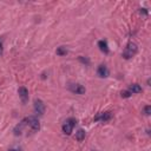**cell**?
Segmentation results:
<instances>
[{
    "label": "cell",
    "mask_w": 151,
    "mask_h": 151,
    "mask_svg": "<svg viewBox=\"0 0 151 151\" xmlns=\"http://www.w3.org/2000/svg\"><path fill=\"white\" fill-rule=\"evenodd\" d=\"M76 124H77V120H76V118H68V119H66L65 120V123L63 124V132L65 133V134H71L72 133V131H73V127L76 126Z\"/></svg>",
    "instance_id": "obj_2"
},
{
    "label": "cell",
    "mask_w": 151,
    "mask_h": 151,
    "mask_svg": "<svg viewBox=\"0 0 151 151\" xmlns=\"http://www.w3.org/2000/svg\"><path fill=\"white\" fill-rule=\"evenodd\" d=\"M26 122H27V125L28 127L31 129V131L35 132V131H39L40 129V123L38 120V118H35L34 116H29L26 118Z\"/></svg>",
    "instance_id": "obj_3"
},
{
    "label": "cell",
    "mask_w": 151,
    "mask_h": 151,
    "mask_svg": "<svg viewBox=\"0 0 151 151\" xmlns=\"http://www.w3.org/2000/svg\"><path fill=\"white\" fill-rule=\"evenodd\" d=\"M137 52H138V46H137V44L130 41V42L125 46V48H124V51H123V58H124V59H130V58H132L133 55H136Z\"/></svg>",
    "instance_id": "obj_1"
},
{
    "label": "cell",
    "mask_w": 151,
    "mask_h": 151,
    "mask_svg": "<svg viewBox=\"0 0 151 151\" xmlns=\"http://www.w3.org/2000/svg\"><path fill=\"white\" fill-rule=\"evenodd\" d=\"M8 151H19V150H17V149H9Z\"/></svg>",
    "instance_id": "obj_19"
},
{
    "label": "cell",
    "mask_w": 151,
    "mask_h": 151,
    "mask_svg": "<svg viewBox=\"0 0 151 151\" xmlns=\"http://www.w3.org/2000/svg\"><path fill=\"white\" fill-rule=\"evenodd\" d=\"M97 73H98V76L100 77V78H106V77H109V68H107V66L106 65H104V64H101V65H99L98 66V70H97Z\"/></svg>",
    "instance_id": "obj_9"
},
{
    "label": "cell",
    "mask_w": 151,
    "mask_h": 151,
    "mask_svg": "<svg viewBox=\"0 0 151 151\" xmlns=\"http://www.w3.org/2000/svg\"><path fill=\"white\" fill-rule=\"evenodd\" d=\"M79 60H80V61H81L83 64H86V65H90V60H88L87 58H84V57H81V55H80V57H79Z\"/></svg>",
    "instance_id": "obj_15"
},
{
    "label": "cell",
    "mask_w": 151,
    "mask_h": 151,
    "mask_svg": "<svg viewBox=\"0 0 151 151\" xmlns=\"http://www.w3.org/2000/svg\"><path fill=\"white\" fill-rule=\"evenodd\" d=\"M112 118V113L111 112H100V113H98L96 117H94V120L96 122H107V120H110Z\"/></svg>",
    "instance_id": "obj_7"
},
{
    "label": "cell",
    "mask_w": 151,
    "mask_h": 151,
    "mask_svg": "<svg viewBox=\"0 0 151 151\" xmlns=\"http://www.w3.org/2000/svg\"><path fill=\"white\" fill-rule=\"evenodd\" d=\"M139 12H140V13H143V14H145V15H147V13H149V12L146 11V8H140V9H139Z\"/></svg>",
    "instance_id": "obj_18"
},
{
    "label": "cell",
    "mask_w": 151,
    "mask_h": 151,
    "mask_svg": "<svg viewBox=\"0 0 151 151\" xmlns=\"http://www.w3.org/2000/svg\"><path fill=\"white\" fill-rule=\"evenodd\" d=\"M18 94H19V98L21 99L22 104H26L28 101V90L25 86H20L18 88Z\"/></svg>",
    "instance_id": "obj_6"
},
{
    "label": "cell",
    "mask_w": 151,
    "mask_h": 151,
    "mask_svg": "<svg viewBox=\"0 0 151 151\" xmlns=\"http://www.w3.org/2000/svg\"><path fill=\"white\" fill-rule=\"evenodd\" d=\"M129 91H130L131 93H140V92H142V87H140V85H138V84H131V85L129 86Z\"/></svg>",
    "instance_id": "obj_11"
},
{
    "label": "cell",
    "mask_w": 151,
    "mask_h": 151,
    "mask_svg": "<svg viewBox=\"0 0 151 151\" xmlns=\"http://www.w3.org/2000/svg\"><path fill=\"white\" fill-rule=\"evenodd\" d=\"M144 113H145L146 116H149V114L151 113V106H150V105H146V106L144 107Z\"/></svg>",
    "instance_id": "obj_16"
},
{
    "label": "cell",
    "mask_w": 151,
    "mask_h": 151,
    "mask_svg": "<svg viewBox=\"0 0 151 151\" xmlns=\"http://www.w3.org/2000/svg\"><path fill=\"white\" fill-rule=\"evenodd\" d=\"M45 110H46V106L44 104V101L41 99H35L34 100V112L39 116H42L45 113Z\"/></svg>",
    "instance_id": "obj_5"
},
{
    "label": "cell",
    "mask_w": 151,
    "mask_h": 151,
    "mask_svg": "<svg viewBox=\"0 0 151 151\" xmlns=\"http://www.w3.org/2000/svg\"><path fill=\"white\" fill-rule=\"evenodd\" d=\"M2 53H4V47H2V40L0 38V57L2 55Z\"/></svg>",
    "instance_id": "obj_17"
},
{
    "label": "cell",
    "mask_w": 151,
    "mask_h": 151,
    "mask_svg": "<svg viewBox=\"0 0 151 151\" xmlns=\"http://www.w3.org/2000/svg\"><path fill=\"white\" fill-rule=\"evenodd\" d=\"M76 139H77L78 142H81V140L85 139V131H84L83 129H79V130L76 132Z\"/></svg>",
    "instance_id": "obj_12"
},
{
    "label": "cell",
    "mask_w": 151,
    "mask_h": 151,
    "mask_svg": "<svg viewBox=\"0 0 151 151\" xmlns=\"http://www.w3.org/2000/svg\"><path fill=\"white\" fill-rule=\"evenodd\" d=\"M98 47L103 53H105V54L109 53V46H107V42L105 40H99L98 41Z\"/></svg>",
    "instance_id": "obj_10"
},
{
    "label": "cell",
    "mask_w": 151,
    "mask_h": 151,
    "mask_svg": "<svg viewBox=\"0 0 151 151\" xmlns=\"http://www.w3.org/2000/svg\"><path fill=\"white\" fill-rule=\"evenodd\" d=\"M68 90L72 92V93H76V94H84L86 92L85 87L78 83H71L68 84Z\"/></svg>",
    "instance_id": "obj_4"
},
{
    "label": "cell",
    "mask_w": 151,
    "mask_h": 151,
    "mask_svg": "<svg viewBox=\"0 0 151 151\" xmlns=\"http://www.w3.org/2000/svg\"><path fill=\"white\" fill-rule=\"evenodd\" d=\"M66 53H67V50H66V47H64V46H60V47H58L57 48V54L58 55H66Z\"/></svg>",
    "instance_id": "obj_13"
},
{
    "label": "cell",
    "mask_w": 151,
    "mask_h": 151,
    "mask_svg": "<svg viewBox=\"0 0 151 151\" xmlns=\"http://www.w3.org/2000/svg\"><path fill=\"white\" fill-rule=\"evenodd\" d=\"M28 125H27V122H26V118L25 119H22L15 127H14V130H13V132H14V134L15 136H20L21 133H22V131H24V129L25 127H27Z\"/></svg>",
    "instance_id": "obj_8"
},
{
    "label": "cell",
    "mask_w": 151,
    "mask_h": 151,
    "mask_svg": "<svg viewBox=\"0 0 151 151\" xmlns=\"http://www.w3.org/2000/svg\"><path fill=\"white\" fill-rule=\"evenodd\" d=\"M120 96H122V98H129V97H131V96H132V93H131L129 90H126V91H122Z\"/></svg>",
    "instance_id": "obj_14"
}]
</instances>
